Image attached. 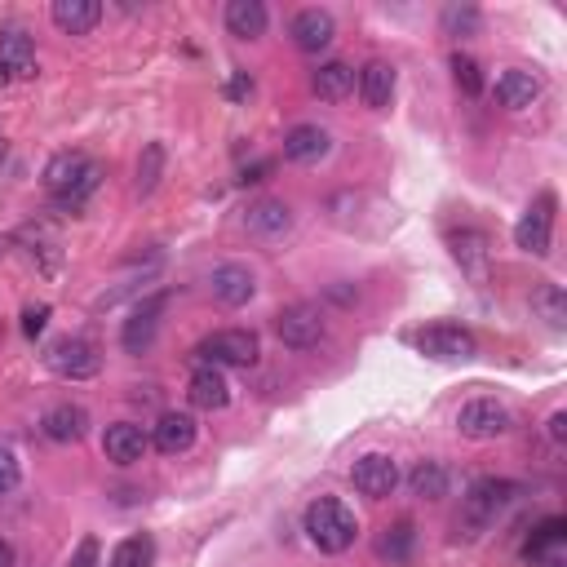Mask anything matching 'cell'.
<instances>
[{"mask_svg": "<svg viewBox=\"0 0 567 567\" xmlns=\"http://www.w3.org/2000/svg\"><path fill=\"white\" fill-rule=\"evenodd\" d=\"M302 528H306V536H311L315 550H324V554H342V550H350V545H355L359 523H355V514H350L337 497H319V501L306 505Z\"/></svg>", "mask_w": 567, "mask_h": 567, "instance_id": "obj_1", "label": "cell"}, {"mask_svg": "<svg viewBox=\"0 0 567 567\" xmlns=\"http://www.w3.org/2000/svg\"><path fill=\"white\" fill-rule=\"evenodd\" d=\"M257 355H262V342H257L253 328H222V333L204 337L191 359L209 368H253Z\"/></svg>", "mask_w": 567, "mask_h": 567, "instance_id": "obj_2", "label": "cell"}, {"mask_svg": "<svg viewBox=\"0 0 567 567\" xmlns=\"http://www.w3.org/2000/svg\"><path fill=\"white\" fill-rule=\"evenodd\" d=\"M514 497H519V483H510V479H479V483H474V488L466 492V505H461L457 528H466L470 536L483 532Z\"/></svg>", "mask_w": 567, "mask_h": 567, "instance_id": "obj_3", "label": "cell"}, {"mask_svg": "<svg viewBox=\"0 0 567 567\" xmlns=\"http://www.w3.org/2000/svg\"><path fill=\"white\" fill-rule=\"evenodd\" d=\"M510 426H514V417H510V408H505L501 399H470V404H461V412H457L461 439H474V443L501 439Z\"/></svg>", "mask_w": 567, "mask_h": 567, "instance_id": "obj_4", "label": "cell"}, {"mask_svg": "<svg viewBox=\"0 0 567 567\" xmlns=\"http://www.w3.org/2000/svg\"><path fill=\"white\" fill-rule=\"evenodd\" d=\"M275 333H280V342L288 350H311L324 342L328 324H324V311L311 302H297V306H284L280 315H275Z\"/></svg>", "mask_w": 567, "mask_h": 567, "instance_id": "obj_5", "label": "cell"}, {"mask_svg": "<svg viewBox=\"0 0 567 567\" xmlns=\"http://www.w3.org/2000/svg\"><path fill=\"white\" fill-rule=\"evenodd\" d=\"M45 364H49V373H58L63 381H85L102 368V355L85 337H63V342H54L45 350Z\"/></svg>", "mask_w": 567, "mask_h": 567, "instance_id": "obj_6", "label": "cell"}, {"mask_svg": "<svg viewBox=\"0 0 567 567\" xmlns=\"http://www.w3.org/2000/svg\"><path fill=\"white\" fill-rule=\"evenodd\" d=\"M417 350L430 359H443V364H466V359L479 355V342H474V333H466L457 324H435L417 333Z\"/></svg>", "mask_w": 567, "mask_h": 567, "instance_id": "obj_7", "label": "cell"}, {"mask_svg": "<svg viewBox=\"0 0 567 567\" xmlns=\"http://www.w3.org/2000/svg\"><path fill=\"white\" fill-rule=\"evenodd\" d=\"M164 311H169V293H156V297H142L138 306L129 311L125 319V328H120V346L129 350V355H142L151 342H156V333H160V319Z\"/></svg>", "mask_w": 567, "mask_h": 567, "instance_id": "obj_8", "label": "cell"}, {"mask_svg": "<svg viewBox=\"0 0 567 567\" xmlns=\"http://www.w3.org/2000/svg\"><path fill=\"white\" fill-rule=\"evenodd\" d=\"M550 240H554V195L541 191L532 200V209L519 218V226H514V244L532 257H545L550 253Z\"/></svg>", "mask_w": 567, "mask_h": 567, "instance_id": "obj_9", "label": "cell"}, {"mask_svg": "<svg viewBox=\"0 0 567 567\" xmlns=\"http://www.w3.org/2000/svg\"><path fill=\"white\" fill-rule=\"evenodd\" d=\"M350 483H355L359 497L386 501L390 492L399 488V466H395V457H386V452H368V457H359L355 470H350Z\"/></svg>", "mask_w": 567, "mask_h": 567, "instance_id": "obj_10", "label": "cell"}, {"mask_svg": "<svg viewBox=\"0 0 567 567\" xmlns=\"http://www.w3.org/2000/svg\"><path fill=\"white\" fill-rule=\"evenodd\" d=\"M209 288H213V297H218L222 306H249L253 302V293H257V280H253V271L249 266H240V262H226L218 266V271L209 275Z\"/></svg>", "mask_w": 567, "mask_h": 567, "instance_id": "obj_11", "label": "cell"}, {"mask_svg": "<svg viewBox=\"0 0 567 567\" xmlns=\"http://www.w3.org/2000/svg\"><path fill=\"white\" fill-rule=\"evenodd\" d=\"M293 45L302 49V54H319V49H328L333 45V36H337V23H333V14L328 9H302V14L293 18Z\"/></svg>", "mask_w": 567, "mask_h": 567, "instance_id": "obj_12", "label": "cell"}, {"mask_svg": "<svg viewBox=\"0 0 567 567\" xmlns=\"http://www.w3.org/2000/svg\"><path fill=\"white\" fill-rule=\"evenodd\" d=\"M187 399H191V408H200V412H222L226 404H231V381L222 377V368L200 364V368L191 373Z\"/></svg>", "mask_w": 567, "mask_h": 567, "instance_id": "obj_13", "label": "cell"}, {"mask_svg": "<svg viewBox=\"0 0 567 567\" xmlns=\"http://www.w3.org/2000/svg\"><path fill=\"white\" fill-rule=\"evenodd\" d=\"M244 231L257 235V240H280V235L293 231V209L284 200H257L244 213Z\"/></svg>", "mask_w": 567, "mask_h": 567, "instance_id": "obj_14", "label": "cell"}, {"mask_svg": "<svg viewBox=\"0 0 567 567\" xmlns=\"http://www.w3.org/2000/svg\"><path fill=\"white\" fill-rule=\"evenodd\" d=\"M147 435H142V426H133V421H116V426H107V435H102V452H107V461H116V466H133V461L147 457Z\"/></svg>", "mask_w": 567, "mask_h": 567, "instance_id": "obj_15", "label": "cell"}, {"mask_svg": "<svg viewBox=\"0 0 567 567\" xmlns=\"http://www.w3.org/2000/svg\"><path fill=\"white\" fill-rule=\"evenodd\" d=\"M452 244V257H457V266L470 275V280H488V235L474 231V226H466V231H452L448 235Z\"/></svg>", "mask_w": 567, "mask_h": 567, "instance_id": "obj_16", "label": "cell"}, {"mask_svg": "<svg viewBox=\"0 0 567 567\" xmlns=\"http://www.w3.org/2000/svg\"><path fill=\"white\" fill-rule=\"evenodd\" d=\"M49 18L63 36H89L102 23V5L98 0H54Z\"/></svg>", "mask_w": 567, "mask_h": 567, "instance_id": "obj_17", "label": "cell"}, {"mask_svg": "<svg viewBox=\"0 0 567 567\" xmlns=\"http://www.w3.org/2000/svg\"><path fill=\"white\" fill-rule=\"evenodd\" d=\"M0 71H5V76H18V80L36 76V45H32V36L18 32V27L0 32Z\"/></svg>", "mask_w": 567, "mask_h": 567, "instance_id": "obj_18", "label": "cell"}, {"mask_svg": "<svg viewBox=\"0 0 567 567\" xmlns=\"http://www.w3.org/2000/svg\"><path fill=\"white\" fill-rule=\"evenodd\" d=\"M328 151H333V138L319 125H297L284 138V160H293V164H319Z\"/></svg>", "mask_w": 567, "mask_h": 567, "instance_id": "obj_19", "label": "cell"}, {"mask_svg": "<svg viewBox=\"0 0 567 567\" xmlns=\"http://www.w3.org/2000/svg\"><path fill=\"white\" fill-rule=\"evenodd\" d=\"M151 443L164 452V457H178V452H191L195 443V417L191 412H164L151 430Z\"/></svg>", "mask_w": 567, "mask_h": 567, "instance_id": "obj_20", "label": "cell"}, {"mask_svg": "<svg viewBox=\"0 0 567 567\" xmlns=\"http://www.w3.org/2000/svg\"><path fill=\"white\" fill-rule=\"evenodd\" d=\"M40 430H45L54 443H80L89 435V412L80 404H58L40 417Z\"/></svg>", "mask_w": 567, "mask_h": 567, "instance_id": "obj_21", "label": "cell"}, {"mask_svg": "<svg viewBox=\"0 0 567 567\" xmlns=\"http://www.w3.org/2000/svg\"><path fill=\"white\" fill-rule=\"evenodd\" d=\"M359 98H364L368 111H386L390 98H395V67L373 58V63L359 71Z\"/></svg>", "mask_w": 567, "mask_h": 567, "instance_id": "obj_22", "label": "cell"}, {"mask_svg": "<svg viewBox=\"0 0 567 567\" xmlns=\"http://www.w3.org/2000/svg\"><path fill=\"white\" fill-rule=\"evenodd\" d=\"M541 98V80L532 76V71H501V80H497V102L505 111H523V107H532V102Z\"/></svg>", "mask_w": 567, "mask_h": 567, "instance_id": "obj_23", "label": "cell"}, {"mask_svg": "<svg viewBox=\"0 0 567 567\" xmlns=\"http://www.w3.org/2000/svg\"><path fill=\"white\" fill-rule=\"evenodd\" d=\"M266 5L262 0H231L226 5V32H231L235 40H257L266 36Z\"/></svg>", "mask_w": 567, "mask_h": 567, "instance_id": "obj_24", "label": "cell"}, {"mask_svg": "<svg viewBox=\"0 0 567 567\" xmlns=\"http://www.w3.org/2000/svg\"><path fill=\"white\" fill-rule=\"evenodd\" d=\"M89 164H94V160H89L85 151H58V156L45 164V187L54 191V195L71 191L80 178H85V169H89Z\"/></svg>", "mask_w": 567, "mask_h": 567, "instance_id": "obj_25", "label": "cell"}, {"mask_svg": "<svg viewBox=\"0 0 567 567\" xmlns=\"http://www.w3.org/2000/svg\"><path fill=\"white\" fill-rule=\"evenodd\" d=\"M355 85H359V76H355V67H346V63H324L315 71V80H311L315 98H324V102L350 98V94H355Z\"/></svg>", "mask_w": 567, "mask_h": 567, "instance_id": "obj_26", "label": "cell"}, {"mask_svg": "<svg viewBox=\"0 0 567 567\" xmlns=\"http://www.w3.org/2000/svg\"><path fill=\"white\" fill-rule=\"evenodd\" d=\"M412 545H417V528H412L408 519H399L395 528H386L377 536V559L390 567H404L412 559Z\"/></svg>", "mask_w": 567, "mask_h": 567, "instance_id": "obj_27", "label": "cell"}, {"mask_svg": "<svg viewBox=\"0 0 567 567\" xmlns=\"http://www.w3.org/2000/svg\"><path fill=\"white\" fill-rule=\"evenodd\" d=\"M448 470L439 466V461H421L417 470L408 474V492L412 497H421V501H443L448 497Z\"/></svg>", "mask_w": 567, "mask_h": 567, "instance_id": "obj_28", "label": "cell"}, {"mask_svg": "<svg viewBox=\"0 0 567 567\" xmlns=\"http://www.w3.org/2000/svg\"><path fill=\"white\" fill-rule=\"evenodd\" d=\"M439 27H443V36L466 40V36H479L483 32V14L474 5H448L439 14Z\"/></svg>", "mask_w": 567, "mask_h": 567, "instance_id": "obj_29", "label": "cell"}, {"mask_svg": "<svg viewBox=\"0 0 567 567\" xmlns=\"http://www.w3.org/2000/svg\"><path fill=\"white\" fill-rule=\"evenodd\" d=\"M164 178V142H147L138 156V178H133V187H138V195H151L160 187Z\"/></svg>", "mask_w": 567, "mask_h": 567, "instance_id": "obj_30", "label": "cell"}, {"mask_svg": "<svg viewBox=\"0 0 567 567\" xmlns=\"http://www.w3.org/2000/svg\"><path fill=\"white\" fill-rule=\"evenodd\" d=\"M151 563H156V545H151V536H129V541H120L116 550H111L107 567H151Z\"/></svg>", "mask_w": 567, "mask_h": 567, "instance_id": "obj_31", "label": "cell"}, {"mask_svg": "<svg viewBox=\"0 0 567 567\" xmlns=\"http://www.w3.org/2000/svg\"><path fill=\"white\" fill-rule=\"evenodd\" d=\"M532 311L541 315L550 328H563L567 324V297H563V288L559 284H545L541 293L532 297Z\"/></svg>", "mask_w": 567, "mask_h": 567, "instance_id": "obj_32", "label": "cell"}, {"mask_svg": "<svg viewBox=\"0 0 567 567\" xmlns=\"http://www.w3.org/2000/svg\"><path fill=\"white\" fill-rule=\"evenodd\" d=\"M98 182H102V164L94 160V164H89V169H85V178L76 182V187L63 191V195H54V204H58V209H71V213H76V209H85V200L98 191Z\"/></svg>", "mask_w": 567, "mask_h": 567, "instance_id": "obj_33", "label": "cell"}, {"mask_svg": "<svg viewBox=\"0 0 567 567\" xmlns=\"http://www.w3.org/2000/svg\"><path fill=\"white\" fill-rule=\"evenodd\" d=\"M563 536H567V523H563V519L541 523V532H536L532 541H528V550H523V554H528V563H532V559H541V554H550V550H559Z\"/></svg>", "mask_w": 567, "mask_h": 567, "instance_id": "obj_34", "label": "cell"}, {"mask_svg": "<svg viewBox=\"0 0 567 567\" xmlns=\"http://www.w3.org/2000/svg\"><path fill=\"white\" fill-rule=\"evenodd\" d=\"M452 80H457V89H461L466 98H479V94H483V71H479V63H474V58H466V54L452 58Z\"/></svg>", "mask_w": 567, "mask_h": 567, "instance_id": "obj_35", "label": "cell"}, {"mask_svg": "<svg viewBox=\"0 0 567 567\" xmlns=\"http://www.w3.org/2000/svg\"><path fill=\"white\" fill-rule=\"evenodd\" d=\"M18 483H23V461H18L9 448H0V497H9Z\"/></svg>", "mask_w": 567, "mask_h": 567, "instance_id": "obj_36", "label": "cell"}, {"mask_svg": "<svg viewBox=\"0 0 567 567\" xmlns=\"http://www.w3.org/2000/svg\"><path fill=\"white\" fill-rule=\"evenodd\" d=\"M67 567H98V536H85V541L76 545V554H71Z\"/></svg>", "mask_w": 567, "mask_h": 567, "instance_id": "obj_37", "label": "cell"}, {"mask_svg": "<svg viewBox=\"0 0 567 567\" xmlns=\"http://www.w3.org/2000/svg\"><path fill=\"white\" fill-rule=\"evenodd\" d=\"M45 324H49V306H27L23 311V333L27 337H40L45 333Z\"/></svg>", "mask_w": 567, "mask_h": 567, "instance_id": "obj_38", "label": "cell"}, {"mask_svg": "<svg viewBox=\"0 0 567 567\" xmlns=\"http://www.w3.org/2000/svg\"><path fill=\"white\" fill-rule=\"evenodd\" d=\"M249 94H253V76H249V71H235L231 85H226V98H231V102H244Z\"/></svg>", "mask_w": 567, "mask_h": 567, "instance_id": "obj_39", "label": "cell"}, {"mask_svg": "<svg viewBox=\"0 0 567 567\" xmlns=\"http://www.w3.org/2000/svg\"><path fill=\"white\" fill-rule=\"evenodd\" d=\"M550 443H554V448H563V443H567V412H554V417H550Z\"/></svg>", "mask_w": 567, "mask_h": 567, "instance_id": "obj_40", "label": "cell"}, {"mask_svg": "<svg viewBox=\"0 0 567 567\" xmlns=\"http://www.w3.org/2000/svg\"><path fill=\"white\" fill-rule=\"evenodd\" d=\"M271 169H275V160H262V164H253V169H244L240 182H244V187H249V182H266V173H271Z\"/></svg>", "mask_w": 567, "mask_h": 567, "instance_id": "obj_41", "label": "cell"}, {"mask_svg": "<svg viewBox=\"0 0 567 567\" xmlns=\"http://www.w3.org/2000/svg\"><path fill=\"white\" fill-rule=\"evenodd\" d=\"M18 563V554H14V545L5 541V536H0V567H14Z\"/></svg>", "mask_w": 567, "mask_h": 567, "instance_id": "obj_42", "label": "cell"}, {"mask_svg": "<svg viewBox=\"0 0 567 567\" xmlns=\"http://www.w3.org/2000/svg\"><path fill=\"white\" fill-rule=\"evenodd\" d=\"M5 156H9V142H5V138H0V164H5Z\"/></svg>", "mask_w": 567, "mask_h": 567, "instance_id": "obj_43", "label": "cell"}, {"mask_svg": "<svg viewBox=\"0 0 567 567\" xmlns=\"http://www.w3.org/2000/svg\"><path fill=\"white\" fill-rule=\"evenodd\" d=\"M0 85H5V71H0Z\"/></svg>", "mask_w": 567, "mask_h": 567, "instance_id": "obj_44", "label": "cell"}]
</instances>
